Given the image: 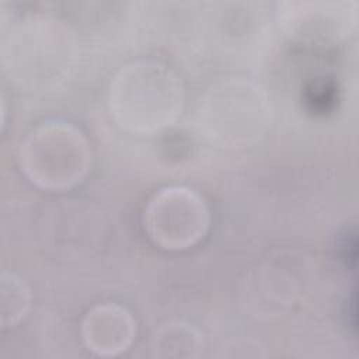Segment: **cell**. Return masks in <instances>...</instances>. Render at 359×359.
<instances>
[{
    "instance_id": "obj_4",
    "label": "cell",
    "mask_w": 359,
    "mask_h": 359,
    "mask_svg": "<svg viewBox=\"0 0 359 359\" xmlns=\"http://www.w3.org/2000/svg\"><path fill=\"white\" fill-rule=\"evenodd\" d=\"M143 220L147 236L156 245L182 251L206 236L210 212L205 199L194 189L170 185L149 199Z\"/></svg>"
},
{
    "instance_id": "obj_7",
    "label": "cell",
    "mask_w": 359,
    "mask_h": 359,
    "mask_svg": "<svg viewBox=\"0 0 359 359\" xmlns=\"http://www.w3.org/2000/svg\"><path fill=\"white\" fill-rule=\"evenodd\" d=\"M31 307V290L24 279L13 272L0 275V327L17 325Z\"/></svg>"
},
{
    "instance_id": "obj_3",
    "label": "cell",
    "mask_w": 359,
    "mask_h": 359,
    "mask_svg": "<svg viewBox=\"0 0 359 359\" xmlns=\"http://www.w3.org/2000/svg\"><path fill=\"white\" fill-rule=\"evenodd\" d=\"M93 153L84 133L69 122L46 121L21 142L18 163L29 182L45 191H65L90 171Z\"/></svg>"
},
{
    "instance_id": "obj_5",
    "label": "cell",
    "mask_w": 359,
    "mask_h": 359,
    "mask_svg": "<svg viewBox=\"0 0 359 359\" xmlns=\"http://www.w3.org/2000/svg\"><path fill=\"white\" fill-rule=\"evenodd\" d=\"M80 332L88 351L101 358H112L132 345L136 337V321L123 306L100 303L84 314Z\"/></svg>"
},
{
    "instance_id": "obj_1",
    "label": "cell",
    "mask_w": 359,
    "mask_h": 359,
    "mask_svg": "<svg viewBox=\"0 0 359 359\" xmlns=\"http://www.w3.org/2000/svg\"><path fill=\"white\" fill-rule=\"evenodd\" d=\"M108 107L121 129L135 135H154L180 118L184 107L182 83L161 63L133 62L112 77Z\"/></svg>"
},
{
    "instance_id": "obj_2",
    "label": "cell",
    "mask_w": 359,
    "mask_h": 359,
    "mask_svg": "<svg viewBox=\"0 0 359 359\" xmlns=\"http://www.w3.org/2000/svg\"><path fill=\"white\" fill-rule=\"evenodd\" d=\"M199 128L216 147L227 150L255 144L271 123L265 91L252 81L231 79L210 88L199 108Z\"/></svg>"
},
{
    "instance_id": "obj_6",
    "label": "cell",
    "mask_w": 359,
    "mask_h": 359,
    "mask_svg": "<svg viewBox=\"0 0 359 359\" xmlns=\"http://www.w3.org/2000/svg\"><path fill=\"white\" fill-rule=\"evenodd\" d=\"M150 348L154 358L192 359L199 356L203 341L194 325L184 321H168L156 328Z\"/></svg>"
}]
</instances>
